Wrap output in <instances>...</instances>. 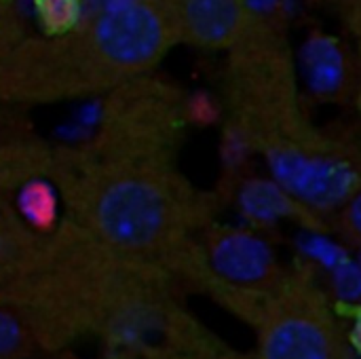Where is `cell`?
I'll use <instances>...</instances> for the list:
<instances>
[{"mask_svg": "<svg viewBox=\"0 0 361 359\" xmlns=\"http://www.w3.org/2000/svg\"><path fill=\"white\" fill-rule=\"evenodd\" d=\"M34 334L42 353L63 355L82 343L118 353L165 334L184 313L173 275L123 254L72 220L40 243L0 296Z\"/></svg>", "mask_w": 361, "mask_h": 359, "instance_id": "obj_1", "label": "cell"}, {"mask_svg": "<svg viewBox=\"0 0 361 359\" xmlns=\"http://www.w3.org/2000/svg\"><path fill=\"white\" fill-rule=\"evenodd\" d=\"M161 148L108 133L99 154L59 163L53 176L72 222L123 254L182 275L195 256L203 205Z\"/></svg>", "mask_w": 361, "mask_h": 359, "instance_id": "obj_2", "label": "cell"}, {"mask_svg": "<svg viewBox=\"0 0 361 359\" xmlns=\"http://www.w3.org/2000/svg\"><path fill=\"white\" fill-rule=\"evenodd\" d=\"M228 51V102L239 140L267 159L275 182L307 209H341L361 188V171L349 150L309 121L283 34L254 17Z\"/></svg>", "mask_w": 361, "mask_h": 359, "instance_id": "obj_3", "label": "cell"}, {"mask_svg": "<svg viewBox=\"0 0 361 359\" xmlns=\"http://www.w3.org/2000/svg\"><path fill=\"white\" fill-rule=\"evenodd\" d=\"M178 40L165 0L108 4L63 34L21 40L0 57V99L57 102L118 87Z\"/></svg>", "mask_w": 361, "mask_h": 359, "instance_id": "obj_4", "label": "cell"}, {"mask_svg": "<svg viewBox=\"0 0 361 359\" xmlns=\"http://www.w3.org/2000/svg\"><path fill=\"white\" fill-rule=\"evenodd\" d=\"M256 296V359H353L334 309L305 275H279Z\"/></svg>", "mask_w": 361, "mask_h": 359, "instance_id": "obj_5", "label": "cell"}, {"mask_svg": "<svg viewBox=\"0 0 361 359\" xmlns=\"http://www.w3.org/2000/svg\"><path fill=\"white\" fill-rule=\"evenodd\" d=\"M281 275L271 245L245 231H218L207 237L184 277L205 286L233 290H260Z\"/></svg>", "mask_w": 361, "mask_h": 359, "instance_id": "obj_6", "label": "cell"}, {"mask_svg": "<svg viewBox=\"0 0 361 359\" xmlns=\"http://www.w3.org/2000/svg\"><path fill=\"white\" fill-rule=\"evenodd\" d=\"M178 34L205 49H233L254 15L243 0H165Z\"/></svg>", "mask_w": 361, "mask_h": 359, "instance_id": "obj_7", "label": "cell"}, {"mask_svg": "<svg viewBox=\"0 0 361 359\" xmlns=\"http://www.w3.org/2000/svg\"><path fill=\"white\" fill-rule=\"evenodd\" d=\"M108 359H231L220 351L201 330L188 320L186 313L178 317V322L159 339L137 345L133 349H125L118 353H110Z\"/></svg>", "mask_w": 361, "mask_h": 359, "instance_id": "obj_8", "label": "cell"}, {"mask_svg": "<svg viewBox=\"0 0 361 359\" xmlns=\"http://www.w3.org/2000/svg\"><path fill=\"white\" fill-rule=\"evenodd\" d=\"M40 233L32 231L13 209L0 199V296L15 284L32 260Z\"/></svg>", "mask_w": 361, "mask_h": 359, "instance_id": "obj_9", "label": "cell"}, {"mask_svg": "<svg viewBox=\"0 0 361 359\" xmlns=\"http://www.w3.org/2000/svg\"><path fill=\"white\" fill-rule=\"evenodd\" d=\"M241 207L245 216L258 222H273V220L288 218V216L309 218L313 214L302 203H298L283 186H279L277 182H264V180H256L243 186Z\"/></svg>", "mask_w": 361, "mask_h": 359, "instance_id": "obj_10", "label": "cell"}, {"mask_svg": "<svg viewBox=\"0 0 361 359\" xmlns=\"http://www.w3.org/2000/svg\"><path fill=\"white\" fill-rule=\"evenodd\" d=\"M15 209L32 231L47 235L57 226V212H59L57 188L40 178L30 180L19 188Z\"/></svg>", "mask_w": 361, "mask_h": 359, "instance_id": "obj_11", "label": "cell"}, {"mask_svg": "<svg viewBox=\"0 0 361 359\" xmlns=\"http://www.w3.org/2000/svg\"><path fill=\"white\" fill-rule=\"evenodd\" d=\"M40 351L25 322L6 305H0V359H34Z\"/></svg>", "mask_w": 361, "mask_h": 359, "instance_id": "obj_12", "label": "cell"}, {"mask_svg": "<svg viewBox=\"0 0 361 359\" xmlns=\"http://www.w3.org/2000/svg\"><path fill=\"white\" fill-rule=\"evenodd\" d=\"M309 72L313 85L319 91L324 93L336 91L345 76V63L341 51L328 40L313 42V49L309 51Z\"/></svg>", "mask_w": 361, "mask_h": 359, "instance_id": "obj_13", "label": "cell"}, {"mask_svg": "<svg viewBox=\"0 0 361 359\" xmlns=\"http://www.w3.org/2000/svg\"><path fill=\"white\" fill-rule=\"evenodd\" d=\"M36 17L44 34H63L82 19V0H34Z\"/></svg>", "mask_w": 361, "mask_h": 359, "instance_id": "obj_14", "label": "cell"}, {"mask_svg": "<svg viewBox=\"0 0 361 359\" xmlns=\"http://www.w3.org/2000/svg\"><path fill=\"white\" fill-rule=\"evenodd\" d=\"M19 42V17L8 0H0V57Z\"/></svg>", "mask_w": 361, "mask_h": 359, "instance_id": "obj_15", "label": "cell"}, {"mask_svg": "<svg viewBox=\"0 0 361 359\" xmlns=\"http://www.w3.org/2000/svg\"><path fill=\"white\" fill-rule=\"evenodd\" d=\"M341 229L351 241L361 243V188L341 207Z\"/></svg>", "mask_w": 361, "mask_h": 359, "instance_id": "obj_16", "label": "cell"}, {"mask_svg": "<svg viewBox=\"0 0 361 359\" xmlns=\"http://www.w3.org/2000/svg\"><path fill=\"white\" fill-rule=\"evenodd\" d=\"M341 8L351 32L361 36V0H341Z\"/></svg>", "mask_w": 361, "mask_h": 359, "instance_id": "obj_17", "label": "cell"}, {"mask_svg": "<svg viewBox=\"0 0 361 359\" xmlns=\"http://www.w3.org/2000/svg\"><path fill=\"white\" fill-rule=\"evenodd\" d=\"M243 2L247 4L254 17H262V19H267L281 6V0H243Z\"/></svg>", "mask_w": 361, "mask_h": 359, "instance_id": "obj_18", "label": "cell"}, {"mask_svg": "<svg viewBox=\"0 0 361 359\" xmlns=\"http://www.w3.org/2000/svg\"><path fill=\"white\" fill-rule=\"evenodd\" d=\"M349 347L355 355L361 358V307L355 311L353 315V324H351V330H349Z\"/></svg>", "mask_w": 361, "mask_h": 359, "instance_id": "obj_19", "label": "cell"}, {"mask_svg": "<svg viewBox=\"0 0 361 359\" xmlns=\"http://www.w3.org/2000/svg\"><path fill=\"white\" fill-rule=\"evenodd\" d=\"M357 38H360V55H361V36H357ZM357 102H360V110H361V78H360V99H357Z\"/></svg>", "mask_w": 361, "mask_h": 359, "instance_id": "obj_20", "label": "cell"}]
</instances>
